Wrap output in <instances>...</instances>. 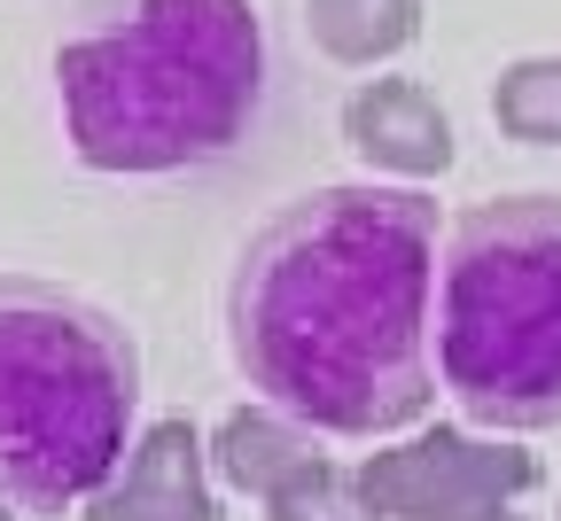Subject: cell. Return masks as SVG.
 I'll return each mask as SVG.
<instances>
[{
  "label": "cell",
  "mask_w": 561,
  "mask_h": 521,
  "mask_svg": "<svg viewBox=\"0 0 561 521\" xmlns=\"http://www.w3.org/2000/svg\"><path fill=\"white\" fill-rule=\"evenodd\" d=\"M437 202L413 187H320L250 234L227 335L273 413L328 436L413 428L430 374Z\"/></svg>",
  "instance_id": "1"
},
{
  "label": "cell",
  "mask_w": 561,
  "mask_h": 521,
  "mask_svg": "<svg viewBox=\"0 0 561 521\" xmlns=\"http://www.w3.org/2000/svg\"><path fill=\"white\" fill-rule=\"evenodd\" d=\"M70 148L94 172H180L242 140L265 86L250 0H140L55 55Z\"/></svg>",
  "instance_id": "2"
},
{
  "label": "cell",
  "mask_w": 561,
  "mask_h": 521,
  "mask_svg": "<svg viewBox=\"0 0 561 521\" xmlns=\"http://www.w3.org/2000/svg\"><path fill=\"white\" fill-rule=\"evenodd\" d=\"M133 397L140 366L110 312L39 280H0V506H94L125 467Z\"/></svg>",
  "instance_id": "3"
},
{
  "label": "cell",
  "mask_w": 561,
  "mask_h": 521,
  "mask_svg": "<svg viewBox=\"0 0 561 521\" xmlns=\"http://www.w3.org/2000/svg\"><path fill=\"white\" fill-rule=\"evenodd\" d=\"M437 366L453 405L491 428L561 420V202L507 195L468 210L437 273Z\"/></svg>",
  "instance_id": "4"
},
{
  "label": "cell",
  "mask_w": 561,
  "mask_h": 521,
  "mask_svg": "<svg viewBox=\"0 0 561 521\" xmlns=\"http://www.w3.org/2000/svg\"><path fill=\"white\" fill-rule=\"evenodd\" d=\"M538 483V460L515 443H483L460 428H430L413 443H390L359 467V490L382 521H491Z\"/></svg>",
  "instance_id": "5"
},
{
  "label": "cell",
  "mask_w": 561,
  "mask_h": 521,
  "mask_svg": "<svg viewBox=\"0 0 561 521\" xmlns=\"http://www.w3.org/2000/svg\"><path fill=\"white\" fill-rule=\"evenodd\" d=\"M87 521H219L210 483H203V436L187 420L140 428V443L110 475V490L87 506Z\"/></svg>",
  "instance_id": "6"
},
{
  "label": "cell",
  "mask_w": 561,
  "mask_h": 521,
  "mask_svg": "<svg viewBox=\"0 0 561 521\" xmlns=\"http://www.w3.org/2000/svg\"><path fill=\"white\" fill-rule=\"evenodd\" d=\"M343 140L359 148L375 172H398V180H437L453 164V117L430 86L413 79H375L343 102Z\"/></svg>",
  "instance_id": "7"
},
{
  "label": "cell",
  "mask_w": 561,
  "mask_h": 521,
  "mask_svg": "<svg viewBox=\"0 0 561 521\" xmlns=\"http://www.w3.org/2000/svg\"><path fill=\"white\" fill-rule=\"evenodd\" d=\"M219 475L227 483H242V490H257L265 506L289 490V483H305L312 467H320V452H312V436L289 420V413H257V405H242V413H227L219 420Z\"/></svg>",
  "instance_id": "8"
},
{
  "label": "cell",
  "mask_w": 561,
  "mask_h": 521,
  "mask_svg": "<svg viewBox=\"0 0 561 521\" xmlns=\"http://www.w3.org/2000/svg\"><path fill=\"white\" fill-rule=\"evenodd\" d=\"M305 24L335 62H382L421 32V0H305Z\"/></svg>",
  "instance_id": "9"
},
{
  "label": "cell",
  "mask_w": 561,
  "mask_h": 521,
  "mask_svg": "<svg viewBox=\"0 0 561 521\" xmlns=\"http://www.w3.org/2000/svg\"><path fill=\"white\" fill-rule=\"evenodd\" d=\"M491 109H500V125L515 140H561V55H530V62L500 70Z\"/></svg>",
  "instance_id": "10"
},
{
  "label": "cell",
  "mask_w": 561,
  "mask_h": 521,
  "mask_svg": "<svg viewBox=\"0 0 561 521\" xmlns=\"http://www.w3.org/2000/svg\"><path fill=\"white\" fill-rule=\"evenodd\" d=\"M265 521H382V513L367 506L359 475H335V467L320 460L305 483H289V490L265 506Z\"/></svg>",
  "instance_id": "11"
},
{
  "label": "cell",
  "mask_w": 561,
  "mask_h": 521,
  "mask_svg": "<svg viewBox=\"0 0 561 521\" xmlns=\"http://www.w3.org/2000/svg\"><path fill=\"white\" fill-rule=\"evenodd\" d=\"M0 521H24V513H16V506H0Z\"/></svg>",
  "instance_id": "12"
},
{
  "label": "cell",
  "mask_w": 561,
  "mask_h": 521,
  "mask_svg": "<svg viewBox=\"0 0 561 521\" xmlns=\"http://www.w3.org/2000/svg\"><path fill=\"white\" fill-rule=\"evenodd\" d=\"M491 521H523V513H491Z\"/></svg>",
  "instance_id": "13"
}]
</instances>
